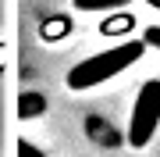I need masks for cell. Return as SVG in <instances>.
<instances>
[{
    "label": "cell",
    "instance_id": "1",
    "mask_svg": "<svg viewBox=\"0 0 160 157\" xmlns=\"http://www.w3.org/2000/svg\"><path fill=\"white\" fill-rule=\"evenodd\" d=\"M142 50H146L142 39H128V43H121V47H114V50H100V54H92V57L78 61V64L68 71V86H71V89L103 86V82L114 79L118 71H125L128 64H135L139 57H142Z\"/></svg>",
    "mask_w": 160,
    "mask_h": 157
},
{
    "label": "cell",
    "instance_id": "2",
    "mask_svg": "<svg viewBox=\"0 0 160 157\" xmlns=\"http://www.w3.org/2000/svg\"><path fill=\"white\" fill-rule=\"evenodd\" d=\"M160 125V79H149L142 82L135 97V111H132V125H128V143L132 146H146L153 139Z\"/></svg>",
    "mask_w": 160,
    "mask_h": 157
},
{
    "label": "cell",
    "instance_id": "3",
    "mask_svg": "<svg viewBox=\"0 0 160 157\" xmlns=\"http://www.w3.org/2000/svg\"><path fill=\"white\" fill-rule=\"evenodd\" d=\"M39 111H43V97H36V93L22 97V118H36Z\"/></svg>",
    "mask_w": 160,
    "mask_h": 157
},
{
    "label": "cell",
    "instance_id": "4",
    "mask_svg": "<svg viewBox=\"0 0 160 157\" xmlns=\"http://www.w3.org/2000/svg\"><path fill=\"white\" fill-rule=\"evenodd\" d=\"M132 25V18H121V22H103V29L100 32H107V36H114V32H125Z\"/></svg>",
    "mask_w": 160,
    "mask_h": 157
},
{
    "label": "cell",
    "instance_id": "5",
    "mask_svg": "<svg viewBox=\"0 0 160 157\" xmlns=\"http://www.w3.org/2000/svg\"><path fill=\"white\" fill-rule=\"evenodd\" d=\"M142 43H146V47H157V50H160V25H149V29L142 32Z\"/></svg>",
    "mask_w": 160,
    "mask_h": 157
},
{
    "label": "cell",
    "instance_id": "6",
    "mask_svg": "<svg viewBox=\"0 0 160 157\" xmlns=\"http://www.w3.org/2000/svg\"><path fill=\"white\" fill-rule=\"evenodd\" d=\"M18 157H46V154H43V150H36L29 139H22V143H18Z\"/></svg>",
    "mask_w": 160,
    "mask_h": 157
},
{
    "label": "cell",
    "instance_id": "7",
    "mask_svg": "<svg viewBox=\"0 0 160 157\" xmlns=\"http://www.w3.org/2000/svg\"><path fill=\"white\" fill-rule=\"evenodd\" d=\"M64 29H68V22H64V18H57V22H50V25H46V36H53V32H64Z\"/></svg>",
    "mask_w": 160,
    "mask_h": 157
},
{
    "label": "cell",
    "instance_id": "8",
    "mask_svg": "<svg viewBox=\"0 0 160 157\" xmlns=\"http://www.w3.org/2000/svg\"><path fill=\"white\" fill-rule=\"evenodd\" d=\"M153 7H160V0H153Z\"/></svg>",
    "mask_w": 160,
    "mask_h": 157
}]
</instances>
